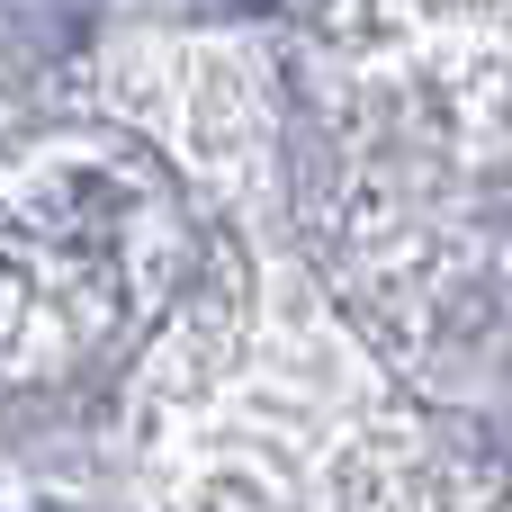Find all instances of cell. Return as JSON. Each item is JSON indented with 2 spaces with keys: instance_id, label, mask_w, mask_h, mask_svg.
<instances>
[{
  "instance_id": "6da1fadb",
  "label": "cell",
  "mask_w": 512,
  "mask_h": 512,
  "mask_svg": "<svg viewBox=\"0 0 512 512\" xmlns=\"http://www.w3.org/2000/svg\"><path fill=\"white\" fill-rule=\"evenodd\" d=\"M243 9H279V0H243Z\"/></svg>"
}]
</instances>
